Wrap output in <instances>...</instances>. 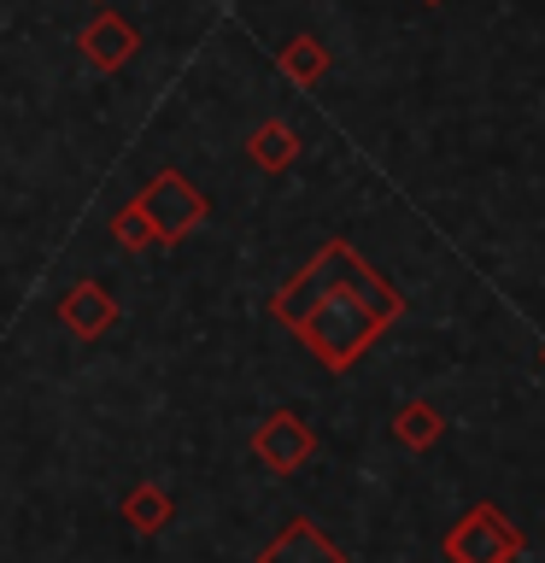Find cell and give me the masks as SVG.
Here are the masks:
<instances>
[{
  "label": "cell",
  "mask_w": 545,
  "mask_h": 563,
  "mask_svg": "<svg viewBox=\"0 0 545 563\" xmlns=\"http://www.w3.org/2000/svg\"><path fill=\"white\" fill-rule=\"evenodd\" d=\"M112 235L123 246H147V241H158V229L147 223V211H141V206H130V211H118V218H112Z\"/></svg>",
  "instance_id": "cell-14"
},
{
  "label": "cell",
  "mask_w": 545,
  "mask_h": 563,
  "mask_svg": "<svg viewBox=\"0 0 545 563\" xmlns=\"http://www.w3.org/2000/svg\"><path fill=\"white\" fill-rule=\"evenodd\" d=\"M59 323L70 334H82V341H94V334H105L118 323V306H112V294H105L100 282H77V288L59 299Z\"/></svg>",
  "instance_id": "cell-7"
},
{
  "label": "cell",
  "mask_w": 545,
  "mask_h": 563,
  "mask_svg": "<svg viewBox=\"0 0 545 563\" xmlns=\"http://www.w3.org/2000/svg\"><path fill=\"white\" fill-rule=\"evenodd\" d=\"M82 53H88V65H94V70H118L135 53V30L123 24L118 12H100L94 24L82 30Z\"/></svg>",
  "instance_id": "cell-8"
},
{
  "label": "cell",
  "mask_w": 545,
  "mask_h": 563,
  "mask_svg": "<svg viewBox=\"0 0 545 563\" xmlns=\"http://www.w3.org/2000/svg\"><path fill=\"white\" fill-rule=\"evenodd\" d=\"M399 440H404V446H434V440H440V411H434V405H404V411H399Z\"/></svg>",
  "instance_id": "cell-13"
},
{
  "label": "cell",
  "mask_w": 545,
  "mask_h": 563,
  "mask_svg": "<svg viewBox=\"0 0 545 563\" xmlns=\"http://www.w3.org/2000/svg\"><path fill=\"white\" fill-rule=\"evenodd\" d=\"M352 271H358V253H352L346 241H329L323 253H316L305 271H299L288 288L270 299V317H281L288 329H305V317H311L316 306H329V299L352 282Z\"/></svg>",
  "instance_id": "cell-1"
},
{
  "label": "cell",
  "mask_w": 545,
  "mask_h": 563,
  "mask_svg": "<svg viewBox=\"0 0 545 563\" xmlns=\"http://www.w3.org/2000/svg\"><path fill=\"white\" fill-rule=\"evenodd\" d=\"M293 153H299V135L288 130V123H264V130L253 135V158L264 170H281V165H293Z\"/></svg>",
  "instance_id": "cell-11"
},
{
  "label": "cell",
  "mask_w": 545,
  "mask_h": 563,
  "mask_svg": "<svg viewBox=\"0 0 545 563\" xmlns=\"http://www.w3.org/2000/svg\"><path fill=\"white\" fill-rule=\"evenodd\" d=\"M299 334H305V346H311L329 369H346V364L381 334V323L341 288V294L329 299V306H316V311L305 317V329H299Z\"/></svg>",
  "instance_id": "cell-2"
},
{
  "label": "cell",
  "mask_w": 545,
  "mask_h": 563,
  "mask_svg": "<svg viewBox=\"0 0 545 563\" xmlns=\"http://www.w3.org/2000/svg\"><path fill=\"white\" fill-rule=\"evenodd\" d=\"M281 70H288L293 82H316L329 70V47H316L311 35H299V42L281 47Z\"/></svg>",
  "instance_id": "cell-12"
},
{
  "label": "cell",
  "mask_w": 545,
  "mask_h": 563,
  "mask_svg": "<svg viewBox=\"0 0 545 563\" xmlns=\"http://www.w3.org/2000/svg\"><path fill=\"white\" fill-rule=\"evenodd\" d=\"M253 452H258V464H264V470L293 475V470H305V464H311L316 434H311V429H305V422H299L293 411H276V417H264V422H258Z\"/></svg>",
  "instance_id": "cell-5"
},
{
  "label": "cell",
  "mask_w": 545,
  "mask_h": 563,
  "mask_svg": "<svg viewBox=\"0 0 545 563\" xmlns=\"http://www.w3.org/2000/svg\"><path fill=\"white\" fill-rule=\"evenodd\" d=\"M540 358H545V352H540Z\"/></svg>",
  "instance_id": "cell-15"
},
{
  "label": "cell",
  "mask_w": 545,
  "mask_h": 563,
  "mask_svg": "<svg viewBox=\"0 0 545 563\" xmlns=\"http://www.w3.org/2000/svg\"><path fill=\"white\" fill-rule=\"evenodd\" d=\"M522 558V528L499 505H469L446 534V563H516Z\"/></svg>",
  "instance_id": "cell-3"
},
{
  "label": "cell",
  "mask_w": 545,
  "mask_h": 563,
  "mask_svg": "<svg viewBox=\"0 0 545 563\" xmlns=\"http://www.w3.org/2000/svg\"><path fill=\"white\" fill-rule=\"evenodd\" d=\"M258 563H346V552H341V545H334L316 522L293 517V522L258 552Z\"/></svg>",
  "instance_id": "cell-6"
},
{
  "label": "cell",
  "mask_w": 545,
  "mask_h": 563,
  "mask_svg": "<svg viewBox=\"0 0 545 563\" xmlns=\"http://www.w3.org/2000/svg\"><path fill=\"white\" fill-rule=\"evenodd\" d=\"M346 294L358 299V306H364L369 317H376L381 329H387V323H393V317L404 311V299H399V288H393V282H381V276L369 271L364 258H358V271H352V282H346Z\"/></svg>",
  "instance_id": "cell-9"
},
{
  "label": "cell",
  "mask_w": 545,
  "mask_h": 563,
  "mask_svg": "<svg viewBox=\"0 0 545 563\" xmlns=\"http://www.w3.org/2000/svg\"><path fill=\"white\" fill-rule=\"evenodd\" d=\"M176 517V505H170V493L165 487H135L130 493V499H123V522H130L135 528V534H158V528H165Z\"/></svg>",
  "instance_id": "cell-10"
},
{
  "label": "cell",
  "mask_w": 545,
  "mask_h": 563,
  "mask_svg": "<svg viewBox=\"0 0 545 563\" xmlns=\"http://www.w3.org/2000/svg\"><path fill=\"white\" fill-rule=\"evenodd\" d=\"M135 206L147 211V223L158 229V241H182L193 223H205V194L193 188L188 176H176V170H158Z\"/></svg>",
  "instance_id": "cell-4"
}]
</instances>
